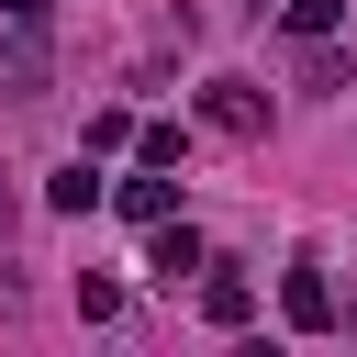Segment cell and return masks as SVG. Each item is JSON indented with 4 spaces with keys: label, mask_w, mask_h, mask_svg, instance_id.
<instances>
[{
    "label": "cell",
    "mask_w": 357,
    "mask_h": 357,
    "mask_svg": "<svg viewBox=\"0 0 357 357\" xmlns=\"http://www.w3.org/2000/svg\"><path fill=\"white\" fill-rule=\"evenodd\" d=\"M145 234H156V245H145V268H156V279H167V290H178V279H190V268H212V245H201V234H190V223H178V212H167V223H145Z\"/></svg>",
    "instance_id": "3"
},
{
    "label": "cell",
    "mask_w": 357,
    "mask_h": 357,
    "mask_svg": "<svg viewBox=\"0 0 357 357\" xmlns=\"http://www.w3.org/2000/svg\"><path fill=\"white\" fill-rule=\"evenodd\" d=\"M0 11H11V22H45V11H56V0H0Z\"/></svg>",
    "instance_id": "9"
},
{
    "label": "cell",
    "mask_w": 357,
    "mask_h": 357,
    "mask_svg": "<svg viewBox=\"0 0 357 357\" xmlns=\"http://www.w3.org/2000/svg\"><path fill=\"white\" fill-rule=\"evenodd\" d=\"M0 257H11V190H0Z\"/></svg>",
    "instance_id": "10"
},
{
    "label": "cell",
    "mask_w": 357,
    "mask_h": 357,
    "mask_svg": "<svg viewBox=\"0 0 357 357\" xmlns=\"http://www.w3.org/2000/svg\"><path fill=\"white\" fill-rule=\"evenodd\" d=\"M100 201H112L123 223H167V212H178V178H167V167H145V178H123V190H100Z\"/></svg>",
    "instance_id": "4"
},
{
    "label": "cell",
    "mask_w": 357,
    "mask_h": 357,
    "mask_svg": "<svg viewBox=\"0 0 357 357\" xmlns=\"http://www.w3.org/2000/svg\"><path fill=\"white\" fill-rule=\"evenodd\" d=\"M279 312H290L301 335H324V324H335V290H324L312 268H290V279H279Z\"/></svg>",
    "instance_id": "5"
},
{
    "label": "cell",
    "mask_w": 357,
    "mask_h": 357,
    "mask_svg": "<svg viewBox=\"0 0 357 357\" xmlns=\"http://www.w3.org/2000/svg\"><path fill=\"white\" fill-rule=\"evenodd\" d=\"M201 312H212V324H245V312H257V290H245L234 268H212V279H201Z\"/></svg>",
    "instance_id": "6"
},
{
    "label": "cell",
    "mask_w": 357,
    "mask_h": 357,
    "mask_svg": "<svg viewBox=\"0 0 357 357\" xmlns=\"http://www.w3.org/2000/svg\"><path fill=\"white\" fill-rule=\"evenodd\" d=\"M45 67H56L45 22H11V33H0V89H11V100H33V89H45Z\"/></svg>",
    "instance_id": "1"
},
{
    "label": "cell",
    "mask_w": 357,
    "mask_h": 357,
    "mask_svg": "<svg viewBox=\"0 0 357 357\" xmlns=\"http://www.w3.org/2000/svg\"><path fill=\"white\" fill-rule=\"evenodd\" d=\"M201 123H212V134H268V100H257L245 78H212V89H201Z\"/></svg>",
    "instance_id": "2"
},
{
    "label": "cell",
    "mask_w": 357,
    "mask_h": 357,
    "mask_svg": "<svg viewBox=\"0 0 357 357\" xmlns=\"http://www.w3.org/2000/svg\"><path fill=\"white\" fill-rule=\"evenodd\" d=\"M279 22H290V33H301V45H324V33H335V0H290V11H279Z\"/></svg>",
    "instance_id": "8"
},
{
    "label": "cell",
    "mask_w": 357,
    "mask_h": 357,
    "mask_svg": "<svg viewBox=\"0 0 357 357\" xmlns=\"http://www.w3.org/2000/svg\"><path fill=\"white\" fill-rule=\"evenodd\" d=\"M45 201H56V212H100V178H89V156H78V167H56V178H45Z\"/></svg>",
    "instance_id": "7"
}]
</instances>
